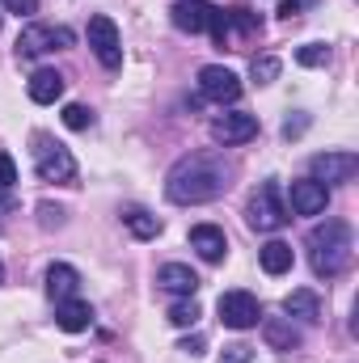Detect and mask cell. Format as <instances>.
Returning <instances> with one entry per match:
<instances>
[{
  "label": "cell",
  "instance_id": "30bf717a",
  "mask_svg": "<svg viewBox=\"0 0 359 363\" xmlns=\"http://www.w3.org/2000/svg\"><path fill=\"white\" fill-rule=\"evenodd\" d=\"M359 174V157L355 152H321L313 157V182H351Z\"/></svg>",
  "mask_w": 359,
  "mask_h": 363
},
{
  "label": "cell",
  "instance_id": "ba28073f",
  "mask_svg": "<svg viewBox=\"0 0 359 363\" xmlns=\"http://www.w3.org/2000/svg\"><path fill=\"white\" fill-rule=\"evenodd\" d=\"M199 93H203L207 101L224 106V101H237V97H241V81H237L233 68H224V64H207V68H199Z\"/></svg>",
  "mask_w": 359,
  "mask_h": 363
},
{
  "label": "cell",
  "instance_id": "f1b7e54d",
  "mask_svg": "<svg viewBox=\"0 0 359 363\" xmlns=\"http://www.w3.org/2000/svg\"><path fill=\"white\" fill-rule=\"evenodd\" d=\"M178 351H186V355H203V338H199V334H194V338H182Z\"/></svg>",
  "mask_w": 359,
  "mask_h": 363
},
{
  "label": "cell",
  "instance_id": "484cf974",
  "mask_svg": "<svg viewBox=\"0 0 359 363\" xmlns=\"http://www.w3.org/2000/svg\"><path fill=\"white\" fill-rule=\"evenodd\" d=\"M13 182H17V165H13V157L0 148V190H13Z\"/></svg>",
  "mask_w": 359,
  "mask_h": 363
},
{
  "label": "cell",
  "instance_id": "4dcf8cb0",
  "mask_svg": "<svg viewBox=\"0 0 359 363\" xmlns=\"http://www.w3.org/2000/svg\"><path fill=\"white\" fill-rule=\"evenodd\" d=\"M300 4H304V0H283V4H279V17H296Z\"/></svg>",
  "mask_w": 359,
  "mask_h": 363
},
{
  "label": "cell",
  "instance_id": "d6a6232c",
  "mask_svg": "<svg viewBox=\"0 0 359 363\" xmlns=\"http://www.w3.org/2000/svg\"><path fill=\"white\" fill-rule=\"evenodd\" d=\"M0 283H4V262H0Z\"/></svg>",
  "mask_w": 359,
  "mask_h": 363
},
{
  "label": "cell",
  "instance_id": "4316f807",
  "mask_svg": "<svg viewBox=\"0 0 359 363\" xmlns=\"http://www.w3.org/2000/svg\"><path fill=\"white\" fill-rule=\"evenodd\" d=\"M250 359H254V347H245V342H237L220 355V363H250Z\"/></svg>",
  "mask_w": 359,
  "mask_h": 363
},
{
  "label": "cell",
  "instance_id": "6da1fadb",
  "mask_svg": "<svg viewBox=\"0 0 359 363\" xmlns=\"http://www.w3.org/2000/svg\"><path fill=\"white\" fill-rule=\"evenodd\" d=\"M228 178H233V169H228L220 157L199 152V157H186V161H178V165L170 169L165 194H170V203H178V207L211 203V199H220V194L228 190Z\"/></svg>",
  "mask_w": 359,
  "mask_h": 363
},
{
  "label": "cell",
  "instance_id": "8992f818",
  "mask_svg": "<svg viewBox=\"0 0 359 363\" xmlns=\"http://www.w3.org/2000/svg\"><path fill=\"white\" fill-rule=\"evenodd\" d=\"M220 321L228 330H254L263 321V304L250 291H224L220 296Z\"/></svg>",
  "mask_w": 359,
  "mask_h": 363
},
{
  "label": "cell",
  "instance_id": "7402d4cb",
  "mask_svg": "<svg viewBox=\"0 0 359 363\" xmlns=\"http://www.w3.org/2000/svg\"><path fill=\"white\" fill-rule=\"evenodd\" d=\"M296 64H304V68H326V64H330V47H326V43H309V47L296 51Z\"/></svg>",
  "mask_w": 359,
  "mask_h": 363
},
{
  "label": "cell",
  "instance_id": "277c9868",
  "mask_svg": "<svg viewBox=\"0 0 359 363\" xmlns=\"http://www.w3.org/2000/svg\"><path fill=\"white\" fill-rule=\"evenodd\" d=\"M34 169L43 182H77V161L51 135H34Z\"/></svg>",
  "mask_w": 359,
  "mask_h": 363
},
{
  "label": "cell",
  "instance_id": "cb8c5ba5",
  "mask_svg": "<svg viewBox=\"0 0 359 363\" xmlns=\"http://www.w3.org/2000/svg\"><path fill=\"white\" fill-rule=\"evenodd\" d=\"M64 127H68V131H89L93 110L89 106H64Z\"/></svg>",
  "mask_w": 359,
  "mask_h": 363
},
{
  "label": "cell",
  "instance_id": "603a6c76",
  "mask_svg": "<svg viewBox=\"0 0 359 363\" xmlns=\"http://www.w3.org/2000/svg\"><path fill=\"white\" fill-rule=\"evenodd\" d=\"M199 317H203V313H199L194 296H186V300H178V304L170 308V321H174V325H182V330H186V325H194Z\"/></svg>",
  "mask_w": 359,
  "mask_h": 363
},
{
  "label": "cell",
  "instance_id": "2e32d148",
  "mask_svg": "<svg viewBox=\"0 0 359 363\" xmlns=\"http://www.w3.org/2000/svg\"><path fill=\"white\" fill-rule=\"evenodd\" d=\"M81 291V274L77 267H68V262H55L51 271H47V296L60 304V300H72Z\"/></svg>",
  "mask_w": 359,
  "mask_h": 363
},
{
  "label": "cell",
  "instance_id": "52a82bcc",
  "mask_svg": "<svg viewBox=\"0 0 359 363\" xmlns=\"http://www.w3.org/2000/svg\"><path fill=\"white\" fill-rule=\"evenodd\" d=\"M89 47H93V55H97L101 68L114 72V68L123 64V43H118V30H114V21H110L106 13L89 17Z\"/></svg>",
  "mask_w": 359,
  "mask_h": 363
},
{
  "label": "cell",
  "instance_id": "d6986e66",
  "mask_svg": "<svg viewBox=\"0 0 359 363\" xmlns=\"http://www.w3.org/2000/svg\"><path fill=\"white\" fill-rule=\"evenodd\" d=\"M157 283H161L165 291H174V296H194V291H199V274L190 271V267H182V262H165V267L157 271Z\"/></svg>",
  "mask_w": 359,
  "mask_h": 363
},
{
  "label": "cell",
  "instance_id": "ac0fdd59",
  "mask_svg": "<svg viewBox=\"0 0 359 363\" xmlns=\"http://www.w3.org/2000/svg\"><path fill=\"white\" fill-rule=\"evenodd\" d=\"M64 97V77L55 72V68H38L34 77H30V101H38V106H55Z\"/></svg>",
  "mask_w": 359,
  "mask_h": 363
},
{
  "label": "cell",
  "instance_id": "3957f363",
  "mask_svg": "<svg viewBox=\"0 0 359 363\" xmlns=\"http://www.w3.org/2000/svg\"><path fill=\"white\" fill-rule=\"evenodd\" d=\"M245 220H250V228H258V233H275V228H283V224L292 220V211H287V203L279 199V186H275V182H263V186L254 190V199H250V207H245Z\"/></svg>",
  "mask_w": 359,
  "mask_h": 363
},
{
  "label": "cell",
  "instance_id": "1f68e13d",
  "mask_svg": "<svg viewBox=\"0 0 359 363\" xmlns=\"http://www.w3.org/2000/svg\"><path fill=\"white\" fill-rule=\"evenodd\" d=\"M38 211H43V224H60V211H55V207H51V203H43V207H38Z\"/></svg>",
  "mask_w": 359,
  "mask_h": 363
},
{
  "label": "cell",
  "instance_id": "9a60e30c",
  "mask_svg": "<svg viewBox=\"0 0 359 363\" xmlns=\"http://www.w3.org/2000/svg\"><path fill=\"white\" fill-rule=\"evenodd\" d=\"M283 313L287 317H296V321H321V296L317 291H309V287H296L292 296H283Z\"/></svg>",
  "mask_w": 359,
  "mask_h": 363
},
{
  "label": "cell",
  "instance_id": "4fadbf2b",
  "mask_svg": "<svg viewBox=\"0 0 359 363\" xmlns=\"http://www.w3.org/2000/svg\"><path fill=\"white\" fill-rule=\"evenodd\" d=\"M190 250H194L203 262H224L228 237H224V228H216V224H199V228H190Z\"/></svg>",
  "mask_w": 359,
  "mask_h": 363
},
{
  "label": "cell",
  "instance_id": "5bb4252c",
  "mask_svg": "<svg viewBox=\"0 0 359 363\" xmlns=\"http://www.w3.org/2000/svg\"><path fill=\"white\" fill-rule=\"evenodd\" d=\"M55 325L60 330H68V334H81V330H89L93 325V308L85 304V300H60L55 304Z\"/></svg>",
  "mask_w": 359,
  "mask_h": 363
},
{
  "label": "cell",
  "instance_id": "83f0119b",
  "mask_svg": "<svg viewBox=\"0 0 359 363\" xmlns=\"http://www.w3.org/2000/svg\"><path fill=\"white\" fill-rule=\"evenodd\" d=\"M9 13H17V17H34L38 13V0H0Z\"/></svg>",
  "mask_w": 359,
  "mask_h": 363
},
{
  "label": "cell",
  "instance_id": "f546056e",
  "mask_svg": "<svg viewBox=\"0 0 359 363\" xmlns=\"http://www.w3.org/2000/svg\"><path fill=\"white\" fill-rule=\"evenodd\" d=\"M304 127H309V118H287V123H283V135L292 140V135H300Z\"/></svg>",
  "mask_w": 359,
  "mask_h": 363
},
{
  "label": "cell",
  "instance_id": "9c48e42d",
  "mask_svg": "<svg viewBox=\"0 0 359 363\" xmlns=\"http://www.w3.org/2000/svg\"><path fill=\"white\" fill-rule=\"evenodd\" d=\"M254 135H258V118H254V114L233 110V114L211 118V140H216V144H224V148L245 144V140H254Z\"/></svg>",
  "mask_w": 359,
  "mask_h": 363
},
{
  "label": "cell",
  "instance_id": "5b68a950",
  "mask_svg": "<svg viewBox=\"0 0 359 363\" xmlns=\"http://www.w3.org/2000/svg\"><path fill=\"white\" fill-rule=\"evenodd\" d=\"M77 43V34L68 30V26H26L21 34H17V55L21 60H38V55H47V51H64V47H72Z\"/></svg>",
  "mask_w": 359,
  "mask_h": 363
},
{
  "label": "cell",
  "instance_id": "e0dca14e",
  "mask_svg": "<svg viewBox=\"0 0 359 363\" xmlns=\"http://www.w3.org/2000/svg\"><path fill=\"white\" fill-rule=\"evenodd\" d=\"M263 338L270 351H296L300 347V330L292 325V317H267L263 321Z\"/></svg>",
  "mask_w": 359,
  "mask_h": 363
},
{
  "label": "cell",
  "instance_id": "d4e9b609",
  "mask_svg": "<svg viewBox=\"0 0 359 363\" xmlns=\"http://www.w3.org/2000/svg\"><path fill=\"white\" fill-rule=\"evenodd\" d=\"M250 77H254V85H270V81L279 77V60H275V55H263V60H254Z\"/></svg>",
  "mask_w": 359,
  "mask_h": 363
},
{
  "label": "cell",
  "instance_id": "7c38bea8",
  "mask_svg": "<svg viewBox=\"0 0 359 363\" xmlns=\"http://www.w3.org/2000/svg\"><path fill=\"white\" fill-rule=\"evenodd\" d=\"M211 17H216V4H207V0H178L174 4V26L182 34H207Z\"/></svg>",
  "mask_w": 359,
  "mask_h": 363
},
{
  "label": "cell",
  "instance_id": "8fae6325",
  "mask_svg": "<svg viewBox=\"0 0 359 363\" xmlns=\"http://www.w3.org/2000/svg\"><path fill=\"white\" fill-rule=\"evenodd\" d=\"M326 203H330V190L321 182H313V178L292 182V207L287 211H296V216H321Z\"/></svg>",
  "mask_w": 359,
  "mask_h": 363
},
{
  "label": "cell",
  "instance_id": "44dd1931",
  "mask_svg": "<svg viewBox=\"0 0 359 363\" xmlns=\"http://www.w3.org/2000/svg\"><path fill=\"white\" fill-rule=\"evenodd\" d=\"M123 224H127L131 237H140V241H153V237L161 233V220H157L153 211H144V207H127V211H123Z\"/></svg>",
  "mask_w": 359,
  "mask_h": 363
},
{
  "label": "cell",
  "instance_id": "ffe728a7",
  "mask_svg": "<svg viewBox=\"0 0 359 363\" xmlns=\"http://www.w3.org/2000/svg\"><path fill=\"white\" fill-rule=\"evenodd\" d=\"M258 262H263V271H267V274H283V271H292L296 254H292V245H287V241H267V245L258 250Z\"/></svg>",
  "mask_w": 359,
  "mask_h": 363
},
{
  "label": "cell",
  "instance_id": "7a4b0ae2",
  "mask_svg": "<svg viewBox=\"0 0 359 363\" xmlns=\"http://www.w3.org/2000/svg\"><path fill=\"white\" fill-rule=\"evenodd\" d=\"M309 262L321 279H334L351 267V228L343 220H326L309 233Z\"/></svg>",
  "mask_w": 359,
  "mask_h": 363
}]
</instances>
